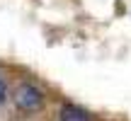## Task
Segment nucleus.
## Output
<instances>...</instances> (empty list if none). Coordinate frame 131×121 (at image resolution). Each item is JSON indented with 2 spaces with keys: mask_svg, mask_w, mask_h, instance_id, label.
<instances>
[{
  "mask_svg": "<svg viewBox=\"0 0 131 121\" xmlns=\"http://www.w3.org/2000/svg\"><path fill=\"white\" fill-rule=\"evenodd\" d=\"M15 102H17L19 109H27V112H34L44 104V94L39 87L34 85H19L17 87V94H15Z\"/></svg>",
  "mask_w": 131,
  "mask_h": 121,
  "instance_id": "1",
  "label": "nucleus"
},
{
  "mask_svg": "<svg viewBox=\"0 0 131 121\" xmlns=\"http://www.w3.org/2000/svg\"><path fill=\"white\" fill-rule=\"evenodd\" d=\"M5 102V82H3V78H0V104Z\"/></svg>",
  "mask_w": 131,
  "mask_h": 121,
  "instance_id": "3",
  "label": "nucleus"
},
{
  "mask_svg": "<svg viewBox=\"0 0 131 121\" xmlns=\"http://www.w3.org/2000/svg\"><path fill=\"white\" fill-rule=\"evenodd\" d=\"M61 121H90V116H88V112H83L75 104H66L61 109Z\"/></svg>",
  "mask_w": 131,
  "mask_h": 121,
  "instance_id": "2",
  "label": "nucleus"
}]
</instances>
